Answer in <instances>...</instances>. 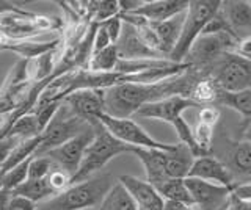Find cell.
I'll return each instance as SVG.
<instances>
[{
    "mask_svg": "<svg viewBox=\"0 0 251 210\" xmlns=\"http://www.w3.org/2000/svg\"><path fill=\"white\" fill-rule=\"evenodd\" d=\"M220 6H222L220 0H192V2H188V8L185 11L177 44L168 55V60L171 63H185V58L188 52H190L193 43L200 38L204 27L207 25L212 16L220 10Z\"/></svg>",
    "mask_w": 251,
    "mask_h": 210,
    "instance_id": "obj_4",
    "label": "cell"
},
{
    "mask_svg": "<svg viewBox=\"0 0 251 210\" xmlns=\"http://www.w3.org/2000/svg\"><path fill=\"white\" fill-rule=\"evenodd\" d=\"M93 127L96 134H94L91 144L86 147L77 173L71 179V185L85 182V181H88V179L98 176L99 171L104 168L110 160L118 157V155L126 154V152H133L132 146L116 140L104 126H102L100 121L94 122Z\"/></svg>",
    "mask_w": 251,
    "mask_h": 210,
    "instance_id": "obj_3",
    "label": "cell"
},
{
    "mask_svg": "<svg viewBox=\"0 0 251 210\" xmlns=\"http://www.w3.org/2000/svg\"><path fill=\"white\" fill-rule=\"evenodd\" d=\"M98 207V210H138L135 201L120 181L113 184Z\"/></svg>",
    "mask_w": 251,
    "mask_h": 210,
    "instance_id": "obj_22",
    "label": "cell"
},
{
    "mask_svg": "<svg viewBox=\"0 0 251 210\" xmlns=\"http://www.w3.org/2000/svg\"><path fill=\"white\" fill-rule=\"evenodd\" d=\"M112 44L113 43H112V40H110L108 33L104 30V27L99 25L98 30H96V33H94V38H93V52H91V57L96 55V53H99V52H102L104 49L110 47Z\"/></svg>",
    "mask_w": 251,
    "mask_h": 210,
    "instance_id": "obj_34",
    "label": "cell"
},
{
    "mask_svg": "<svg viewBox=\"0 0 251 210\" xmlns=\"http://www.w3.org/2000/svg\"><path fill=\"white\" fill-rule=\"evenodd\" d=\"M220 11L225 16L232 35L239 43L251 38V3L250 0H226Z\"/></svg>",
    "mask_w": 251,
    "mask_h": 210,
    "instance_id": "obj_14",
    "label": "cell"
},
{
    "mask_svg": "<svg viewBox=\"0 0 251 210\" xmlns=\"http://www.w3.org/2000/svg\"><path fill=\"white\" fill-rule=\"evenodd\" d=\"M185 72L159 83H124L104 90L105 115L120 119H129L146 104L170 96L188 97L195 82Z\"/></svg>",
    "mask_w": 251,
    "mask_h": 210,
    "instance_id": "obj_1",
    "label": "cell"
},
{
    "mask_svg": "<svg viewBox=\"0 0 251 210\" xmlns=\"http://www.w3.org/2000/svg\"><path fill=\"white\" fill-rule=\"evenodd\" d=\"M173 127H175V130H176V134H177V137H179V143L180 144H184L188 151H190L196 159L198 157H202V152L200 151V147H198V144H196V141H195V137H193V129L190 127V124H188L182 116H180L179 119H176L175 122L171 124Z\"/></svg>",
    "mask_w": 251,
    "mask_h": 210,
    "instance_id": "obj_29",
    "label": "cell"
},
{
    "mask_svg": "<svg viewBox=\"0 0 251 210\" xmlns=\"http://www.w3.org/2000/svg\"><path fill=\"white\" fill-rule=\"evenodd\" d=\"M124 188L129 191V194L135 201L138 209H148V210H163L165 209V199L160 196V193L155 190V187L151 185L148 181H141L138 177L124 174L118 179Z\"/></svg>",
    "mask_w": 251,
    "mask_h": 210,
    "instance_id": "obj_15",
    "label": "cell"
},
{
    "mask_svg": "<svg viewBox=\"0 0 251 210\" xmlns=\"http://www.w3.org/2000/svg\"><path fill=\"white\" fill-rule=\"evenodd\" d=\"M47 182L52 187L55 194H58L61 191H65L68 187H71V174H68L65 169L57 166L49 176H47Z\"/></svg>",
    "mask_w": 251,
    "mask_h": 210,
    "instance_id": "obj_33",
    "label": "cell"
},
{
    "mask_svg": "<svg viewBox=\"0 0 251 210\" xmlns=\"http://www.w3.org/2000/svg\"><path fill=\"white\" fill-rule=\"evenodd\" d=\"M33 159V157H31ZM31 159H27L25 162L19 163L18 166H14L11 171H8V173L0 179V184H2V188L6 190V191H13L14 188H18L21 184H24L28 179V165H30V160Z\"/></svg>",
    "mask_w": 251,
    "mask_h": 210,
    "instance_id": "obj_30",
    "label": "cell"
},
{
    "mask_svg": "<svg viewBox=\"0 0 251 210\" xmlns=\"http://www.w3.org/2000/svg\"><path fill=\"white\" fill-rule=\"evenodd\" d=\"M13 196H21L25 198L35 204H39L46 199H49L52 196H55V191L52 190V187L47 182V177L41 179V181H31V179H27L25 182L21 184L18 188H14L11 191Z\"/></svg>",
    "mask_w": 251,
    "mask_h": 210,
    "instance_id": "obj_23",
    "label": "cell"
},
{
    "mask_svg": "<svg viewBox=\"0 0 251 210\" xmlns=\"http://www.w3.org/2000/svg\"><path fill=\"white\" fill-rule=\"evenodd\" d=\"M94 134H96V132H94V127L91 124V126L86 130H83L82 134H78L77 137L71 138L69 141L63 143L61 146L55 147V149L46 152L43 155L50 157L55 162V165L61 169H65L68 174H71V179H73V176L77 173L78 166H80L86 147L93 141Z\"/></svg>",
    "mask_w": 251,
    "mask_h": 210,
    "instance_id": "obj_10",
    "label": "cell"
},
{
    "mask_svg": "<svg viewBox=\"0 0 251 210\" xmlns=\"http://www.w3.org/2000/svg\"><path fill=\"white\" fill-rule=\"evenodd\" d=\"M2 190H3V188H2V184H0V191H2Z\"/></svg>",
    "mask_w": 251,
    "mask_h": 210,
    "instance_id": "obj_46",
    "label": "cell"
},
{
    "mask_svg": "<svg viewBox=\"0 0 251 210\" xmlns=\"http://www.w3.org/2000/svg\"><path fill=\"white\" fill-rule=\"evenodd\" d=\"M232 194H234V196H237L239 199L251 202V182L242 184V185H235L234 190H232Z\"/></svg>",
    "mask_w": 251,
    "mask_h": 210,
    "instance_id": "obj_39",
    "label": "cell"
},
{
    "mask_svg": "<svg viewBox=\"0 0 251 210\" xmlns=\"http://www.w3.org/2000/svg\"><path fill=\"white\" fill-rule=\"evenodd\" d=\"M21 141H24V140H19L18 137H11V135L5 137L2 141H0V168L3 166V163L8 160V157H10V154L13 152V149Z\"/></svg>",
    "mask_w": 251,
    "mask_h": 210,
    "instance_id": "obj_37",
    "label": "cell"
},
{
    "mask_svg": "<svg viewBox=\"0 0 251 210\" xmlns=\"http://www.w3.org/2000/svg\"><path fill=\"white\" fill-rule=\"evenodd\" d=\"M187 8L188 0H152V2H143L137 10L126 14H135L148 22H165L185 13Z\"/></svg>",
    "mask_w": 251,
    "mask_h": 210,
    "instance_id": "obj_16",
    "label": "cell"
},
{
    "mask_svg": "<svg viewBox=\"0 0 251 210\" xmlns=\"http://www.w3.org/2000/svg\"><path fill=\"white\" fill-rule=\"evenodd\" d=\"M57 168L55 162L47 155H33L28 165V179L31 181H41L46 179L52 171Z\"/></svg>",
    "mask_w": 251,
    "mask_h": 210,
    "instance_id": "obj_31",
    "label": "cell"
},
{
    "mask_svg": "<svg viewBox=\"0 0 251 210\" xmlns=\"http://www.w3.org/2000/svg\"><path fill=\"white\" fill-rule=\"evenodd\" d=\"M250 3H251V0H250Z\"/></svg>",
    "mask_w": 251,
    "mask_h": 210,
    "instance_id": "obj_47",
    "label": "cell"
},
{
    "mask_svg": "<svg viewBox=\"0 0 251 210\" xmlns=\"http://www.w3.org/2000/svg\"><path fill=\"white\" fill-rule=\"evenodd\" d=\"M170 151H159V149H141V147H133V152L141 165L145 168L146 181L157 187L163 181L170 179L167 176V157Z\"/></svg>",
    "mask_w": 251,
    "mask_h": 210,
    "instance_id": "obj_19",
    "label": "cell"
},
{
    "mask_svg": "<svg viewBox=\"0 0 251 210\" xmlns=\"http://www.w3.org/2000/svg\"><path fill=\"white\" fill-rule=\"evenodd\" d=\"M217 94H218V87L215 85L214 79H204V80L195 82L188 99H192L196 105L204 107V105L215 102Z\"/></svg>",
    "mask_w": 251,
    "mask_h": 210,
    "instance_id": "obj_27",
    "label": "cell"
},
{
    "mask_svg": "<svg viewBox=\"0 0 251 210\" xmlns=\"http://www.w3.org/2000/svg\"><path fill=\"white\" fill-rule=\"evenodd\" d=\"M222 113L217 107L214 105H204L201 110L198 112V122H204V124H209V126L215 127L218 124V119Z\"/></svg>",
    "mask_w": 251,
    "mask_h": 210,
    "instance_id": "obj_36",
    "label": "cell"
},
{
    "mask_svg": "<svg viewBox=\"0 0 251 210\" xmlns=\"http://www.w3.org/2000/svg\"><path fill=\"white\" fill-rule=\"evenodd\" d=\"M121 14L120 2H96L93 13V22L94 24H102L112 18H116Z\"/></svg>",
    "mask_w": 251,
    "mask_h": 210,
    "instance_id": "obj_32",
    "label": "cell"
},
{
    "mask_svg": "<svg viewBox=\"0 0 251 210\" xmlns=\"http://www.w3.org/2000/svg\"><path fill=\"white\" fill-rule=\"evenodd\" d=\"M235 53L243 57V58H247V60H251V38H248V40H245V41H240Z\"/></svg>",
    "mask_w": 251,
    "mask_h": 210,
    "instance_id": "obj_40",
    "label": "cell"
},
{
    "mask_svg": "<svg viewBox=\"0 0 251 210\" xmlns=\"http://www.w3.org/2000/svg\"><path fill=\"white\" fill-rule=\"evenodd\" d=\"M195 155L184 144L176 143L168 152L167 157V176L170 179H185L188 177L190 168L195 162Z\"/></svg>",
    "mask_w": 251,
    "mask_h": 210,
    "instance_id": "obj_21",
    "label": "cell"
},
{
    "mask_svg": "<svg viewBox=\"0 0 251 210\" xmlns=\"http://www.w3.org/2000/svg\"><path fill=\"white\" fill-rule=\"evenodd\" d=\"M124 24V22H123ZM127 25V24H126ZM118 49V55L121 60H148V58H163L159 53L152 52L143 40L137 33V30L132 25L123 28L120 40L115 44Z\"/></svg>",
    "mask_w": 251,
    "mask_h": 210,
    "instance_id": "obj_18",
    "label": "cell"
},
{
    "mask_svg": "<svg viewBox=\"0 0 251 210\" xmlns=\"http://www.w3.org/2000/svg\"><path fill=\"white\" fill-rule=\"evenodd\" d=\"M120 61L116 46L112 44L110 47L93 55L88 63V71L91 72H115V69Z\"/></svg>",
    "mask_w": 251,
    "mask_h": 210,
    "instance_id": "obj_26",
    "label": "cell"
},
{
    "mask_svg": "<svg viewBox=\"0 0 251 210\" xmlns=\"http://www.w3.org/2000/svg\"><path fill=\"white\" fill-rule=\"evenodd\" d=\"M10 196H11L10 191H6V190L0 191V210H5L6 202H8V199H10Z\"/></svg>",
    "mask_w": 251,
    "mask_h": 210,
    "instance_id": "obj_42",
    "label": "cell"
},
{
    "mask_svg": "<svg viewBox=\"0 0 251 210\" xmlns=\"http://www.w3.org/2000/svg\"><path fill=\"white\" fill-rule=\"evenodd\" d=\"M214 82L218 90L227 93L251 90V60L243 58L237 53H227L218 66Z\"/></svg>",
    "mask_w": 251,
    "mask_h": 210,
    "instance_id": "obj_8",
    "label": "cell"
},
{
    "mask_svg": "<svg viewBox=\"0 0 251 210\" xmlns=\"http://www.w3.org/2000/svg\"><path fill=\"white\" fill-rule=\"evenodd\" d=\"M2 122H3V116H0V126H2Z\"/></svg>",
    "mask_w": 251,
    "mask_h": 210,
    "instance_id": "obj_44",
    "label": "cell"
},
{
    "mask_svg": "<svg viewBox=\"0 0 251 210\" xmlns=\"http://www.w3.org/2000/svg\"><path fill=\"white\" fill-rule=\"evenodd\" d=\"M190 107H198L192 99L184 96H170L155 102L146 104L140 108L135 116L140 118H149V119H160L165 122L173 124L179 119L182 113Z\"/></svg>",
    "mask_w": 251,
    "mask_h": 210,
    "instance_id": "obj_13",
    "label": "cell"
},
{
    "mask_svg": "<svg viewBox=\"0 0 251 210\" xmlns=\"http://www.w3.org/2000/svg\"><path fill=\"white\" fill-rule=\"evenodd\" d=\"M90 126L91 124L75 116L65 104H61L57 115L53 116L52 121L49 122V126H47L46 130L41 134V146L38 147L35 155H43L46 152L55 149V147L61 146L63 143L69 141L71 138L82 134V132L86 130Z\"/></svg>",
    "mask_w": 251,
    "mask_h": 210,
    "instance_id": "obj_5",
    "label": "cell"
},
{
    "mask_svg": "<svg viewBox=\"0 0 251 210\" xmlns=\"http://www.w3.org/2000/svg\"><path fill=\"white\" fill-rule=\"evenodd\" d=\"M8 135L18 137L19 140H28V138L39 137L41 135V130H39V126H38L36 115L35 113L24 115L22 118H19L14 122V126L11 127L10 132H8Z\"/></svg>",
    "mask_w": 251,
    "mask_h": 210,
    "instance_id": "obj_28",
    "label": "cell"
},
{
    "mask_svg": "<svg viewBox=\"0 0 251 210\" xmlns=\"http://www.w3.org/2000/svg\"><path fill=\"white\" fill-rule=\"evenodd\" d=\"M243 141H247L251 144V122L247 126V129L243 130Z\"/></svg>",
    "mask_w": 251,
    "mask_h": 210,
    "instance_id": "obj_43",
    "label": "cell"
},
{
    "mask_svg": "<svg viewBox=\"0 0 251 210\" xmlns=\"http://www.w3.org/2000/svg\"><path fill=\"white\" fill-rule=\"evenodd\" d=\"M100 124L104 126L110 134H112L116 140L129 144L132 147H141V149H159V151H171L175 144L162 143L152 138L148 132L133 121L132 118L129 119H120L113 118L108 115H100L99 116Z\"/></svg>",
    "mask_w": 251,
    "mask_h": 210,
    "instance_id": "obj_6",
    "label": "cell"
},
{
    "mask_svg": "<svg viewBox=\"0 0 251 210\" xmlns=\"http://www.w3.org/2000/svg\"><path fill=\"white\" fill-rule=\"evenodd\" d=\"M193 201V210H227L231 206L232 190L195 177L184 179Z\"/></svg>",
    "mask_w": 251,
    "mask_h": 210,
    "instance_id": "obj_9",
    "label": "cell"
},
{
    "mask_svg": "<svg viewBox=\"0 0 251 210\" xmlns=\"http://www.w3.org/2000/svg\"><path fill=\"white\" fill-rule=\"evenodd\" d=\"M225 165L229 168L235 185L251 182V144L247 141L231 143L225 155Z\"/></svg>",
    "mask_w": 251,
    "mask_h": 210,
    "instance_id": "obj_17",
    "label": "cell"
},
{
    "mask_svg": "<svg viewBox=\"0 0 251 210\" xmlns=\"http://www.w3.org/2000/svg\"><path fill=\"white\" fill-rule=\"evenodd\" d=\"M21 8L18 6H14L13 3L10 2H0V18L3 16V14H8V13H14V11H19Z\"/></svg>",
    "mask_w": 251,
    "mask_h": 210,
    "instance_id": "obj_41",
    "label": "cell"
},
{
    "mask_svg": "<svg viewBox=\"0 0 251 210\" xmlns=\"http://www.w3.org/2000/svg\"><path fill=\"white\" fill-rule=\"evenodd\" d=\"M5 210H36V204L31 202L25 198H21V196H10L6 202V207Z\"/></svg>",
    "mask_w": 251,
    "mask_h": 210,
    "instance_id": "obj_38",
    "label": "cell"
},
{
    "mask_svg": "<svg viewBox=\"0 0 251 210\" xmlns=\"http://www.w3.org/2000/svg\"><path fill=\"white\" fill-rule=\"evenodd\" d=\"M184 18H185V13L165 22H151L154 32L157 35V40H159L160 55L163 58L168 60V55L173 52V49L176 47L179 35H180V28H182V24H184Z\"/></svg>",
    "mask_w": 251,
    "mask_h": 210,
    "instance_id": "obj_20",
    "label": "cell"
},
{
    "mask_svg": "<svg viewBox=\"0 0 251 210\" xmlns=\"http://www.w3.org/2000/svg\"><path fill=\"white\" fill-rule=\"evenodd\" d=\"M188 177L201 179V181H206V182L227 187V188H231V190H234V187H235V181L229 168L225 165V162L222 159H218L212 154L195 159L193 165L190 168V173H188Z\"/></svg>",
    "mask_w": 251,
    "mask_h": 210,
    "instance_id": "obj_12",
    "label": "cell"
},
{
    "mask_svg": "<svg viewBox=\"0 0 251 210\" xmlns=\"http://www.w3.org/2000/svg\"><path fill=\"white\" fill-rule=\"evenodd\" d=\"M63 104L88 124L99 121V116L105 113L104 90H77L63 99Z\"/></svg>",
    "mask_w": 251,
    "mask_h": 210,
    "instance_id": "obj_11",
    "label": "cell"
},
{
    "mask_svg": "<svg viewBox=\"0 0 251 210\" xmlns=\"http://www.w3.org/2000/svg\"><path fill=\"white\" fill-rule=\"evenodd\" d=\"M3 50V47H2V44H0V52H2Z\"/></svg>",
    "mask_w": 251,
    "mask_h": 210,
    "instance_id": "obj_45",
    "label": "cell"
},
{
    "mask_svg": "<svg viewBox=\"0 0 251 210\" xmlns=\"http://www.w3.org/2000/svg\"><path fill=\"white\" fill-rule=\"evenodd\" d=\"M239 41L229 33H217V35H201L192 46L190 52L185 58V63L192 68L207 66L223 60L227 53H235Z\"/></svg>",
    "mask_w": 251,
    "mask_h": 210,
    "instance_id": "obj_7",
    "label": "cell"
},
{
    "mask_svg": "<svg viewBox=\"0 0 251 210\" xmlns=\"http://www.w3.org/2000/svg\"><path fill=\"white\" fill-rule=\"evenodd\" d=\"M113 177L110 174H99L80 184L68 187L55 196L36 204V210H85L99 206L104 196L112 188Z\"/></svg>",
    "mask_w": 251,
    "mask_h": 210,
    "instance_id": "obj_2",
    "label": "cell"
},
{
    "mask_svg": "<svg viewBox=\"0 0 251 210\" xmlns=\"http://www.w3.org/2000/svg\"><path fill=\"white\" fill-rule=\"evenodd\" d=\"M100 27H104V30L108 33L110 36V40H112L113 44L118 43V40H120V36L123 33V21L120 16H116V18H112V19H108L105 22H102V24H99Z\"/></svg>",
    "mask_w": 251,
    "mask_h": 210,
    "instance_id": "obj_35",
    "label": "cell"
},
{
    "mask_svg": "<svg viewBox=\"0 0 251 210\" xmlns=\"http://www.w3.org/2000/svg\"><path fill=\"white\" fill-rule=\"evenodd\" d=\"M215 102L231 108V110H235L243 119H251V90L239 93H227L218 90Z\"/></svg>",
    "mask_w": 251,
    "mask_h": 210,
    "instance_id": "obj_24",
    "label": "cell"
},
{
    "mask_svg": "<svg viewBox=\"0 0 251 210\" xmlns=\"http://www.w3.org/2000/svg\"><path fill=\"white\" fill-rule=\"evenodd\" d=\"M155 190L160 193V196L165 201L179 202V204L193 207V201L185 187L184 179H167L160 185H157Z\"/></svg>",
    "mask_w": 251,
    "mask_h": 210,
    "instance_id": "obj_25",
    "label": "cell"
}]
</instances>
